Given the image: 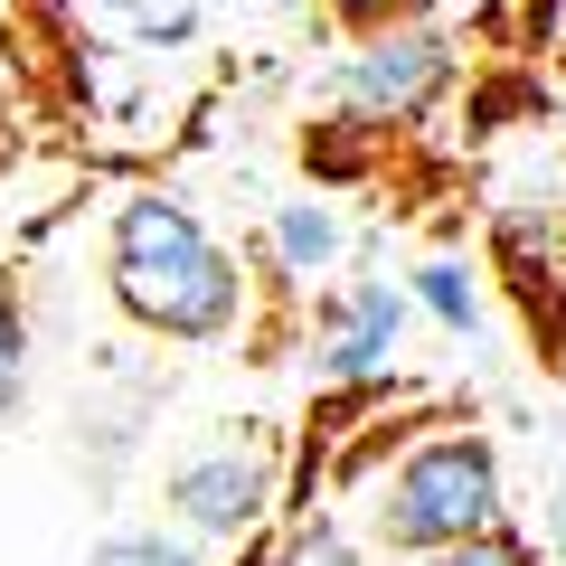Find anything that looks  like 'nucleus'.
I'll list each match as a JSON object with an SVG mask.
<instances>
[{"instance_id": "nucleus-3", "label": "nucleus", "mask_w": 566, "mask_h": 566, "mask_svg": "<svg viewBox=\"0 0 566 566\" xmlns=\"http://www.w3.org/2000/svg\"><path fill=\"white\" fill-rule=\"evenodd\" d=\"M463 57L434 20H397V29H368V39L340 48L331 66V114L359 123V133H416L434 104L453 95Z\"/></svg>"}, {"instance_id": "nucleus-5", "label": "nucleus", "mask_w": 566, "mask_h": 566, "mask_svg": "<svg viewBox=\"0 0 566 566\" xmlns=\"http://www.w3.org/2000/svg\"><path fill=\"white\" fill-rule=\"evenodd\" d=\"M406 322H416V303H406V283H340L322 303V331H312V368H322L331 397H359V387H387L397 378V349H406Z\"/></svg>"}, {"instance_id": "nucleus-8", "label": "nucleus", "mask_w": 566, "mask_h": 566, "mask_svg": "<svg viewBox=\"0 0 566 566\" xmlns=\"http://www.w3.org/2000/svg\"><path fill=\"white\" fill-rule=\"evenodd\" d=\"M406 303H416L434 331H453V340H482V322H491V303H482V283H472V264H453V255H424L416 274H406Z\"/></svg>"}, {"instance_id": "nucleus-4", "label": "nucleus", "mask_w": 566, "mask_h": 566, "mask_svg": "<svg viewBox=\"0 0 566 566\" xmlns=\"http://www.w3.org/2000/svg\"><path fill=\"white\" fill-rule=\"evenodd\" d=\"M161 510H170V528L199 538V547L264 538L274 510H283V453H274V434L245 424V434H218V444L180 453V463L161 472Z\"/></svg>"}, {"instance_id": "nucleus-2", "label": "nucleus", "mask_w": 566, "mask_h": 566, "mask_svg": "<svg viewBox=\"0 0 566 566\" xmlns=\"http://www.w3.org/2000/svg\"><path fill=\"white\" fill-rule=\"evenodd\" d=\"M510 520V472L501 444L482 424L444 416V424H416L397 453L378 463V482L359 491V528L378 557H424V547H453V538H482V528Z\"/></svg>"}, {"instance_id": "nucleus-10", "label": "nucleus", "mask_w": 566, "mask_h": 566, "mask_svg": "<svg viewBox=\"0 0 566 566\" xmlns=\"http://www.w3.org/2000/svg\"><path fill=\"white\" fill-rule=\"evenodd\" d=\"M264 566H368V547L340 520H283L264 538Z\"/></svg>"}, {"instance_id": "nucleus-14", "label": "nucleus", "mask_w": 566, "mask_h": 566, "mask_svg": "<svg viewBox=\"0 0 566 566\" xmlns=\"http://www.w3.org/2000/svg\"><path fill=\"white\" fill-rule=\"evenodd\" d=\"M547 538L566 547V472H557V491H547Z\"/></svg>"}, {"instance_id": "nucleus-12", "label": "nucleus", "mask_w": 566, "mask_h": 566, "mask_svg": "<svg viewBox=\"0 0 566 566\" xmlns=\"http://www.w3.org/2000/svg\"><path fill=\"white\" fill-rule=\"evenodd\" d=\"M397 566H538V538L520 528H482V538H453V547H424V557H397Z\"/></svg>"}, {"instance_id": "nucleus-7", "label": "nucleus", "mask_w": 566, "mask_h": 566, "mask_svg": "<svg viewBox=\"0 0 566 566\" xmlns=\"http://www.w3.org/2000/svg\"><path fill=\"white\" fill-rule=\"evenodd\" d=\"M264 245H274V274L322 283L331 264L349 255V227H340V208H331V199H283L274 218H264Z\"/></svg>"}, {"instance_id": "nucleus-9", "label": "nucleus", "mask_w": 566, "mask_h": 566, "mask_svg": "<svg viewBox=\"0 0 566 566\" xmlns=\"http://www.w3.org/2000/svg\"><path fill=\"white\" fill-rule=\"evenodd\" d=\"M85 566H208V547L161 520V528H104V538L85 547Z\"/></svg>"}, {"instance_id": "nucleus-11", "label": "nucleus", "mask_w": 566, "mask_h": 566, "mask_svg": "<svg viewBox=\"0 0 566 566\" xmlns=\"http://www.w3.org/2000/svg\"><path fill=\"white\" fill-rule=\"evenodd\" d=\"M29 406V303H20V283L0 274V424Z\"/></svg>"}, {"instance_id": "nucleus-6", "label": "nucleus", "mask_w": 566, "mask_h": 566, "mask_svg": "<svg viewBox=\"0 0 566 566\" xmlns=\"http://www.w3.org/2000/svg\"><path fill=\"white\" fill-rule=\"evenodd\" d=\"M491 264L528 303L547 283H566V199H501L491 208Z\"/></svg>"}, {"instance_id": "nucleus-13", "label": "nucleus", "mask_w": 566, "mask_h": 566, "mask_svg": "<svg viewBox=\"0 0 566 566\" xmlns=\"http://www.w3.org/2000/svg\"><path fill=\"white\" fill-rule=\"evenodd\" d=\"M434 0H331V20L349 29V39H368V29H397V20H424Z\"/></svg>"}, {"instance_id": "nucleus-1", "label": "nucleus", "mask_w": 566, "mask_h": 566, "mask_svg": "<svg viewBox=\"0 0 566 566\" xmlns=\"http://www.w3.org/2000/svg\"><path fill=\"white\" fill-rule=\"evenodd\" d=\"M104 293L133 331L170 349H218L245 331V264L170 189H133L104 227Z\"/></svg>"}]
</instances>
